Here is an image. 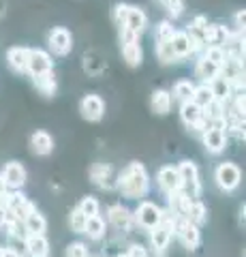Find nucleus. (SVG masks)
I'll list each match as a JSON object with an SVG mask.
<instances>
[{
    "mask_svg": "<svg viewBox=\"0 0 246 257\" xmlns=\"http://www.w3.org/2000/svg\"><path fill=\"white\" fill-rule=\"evenodd\" d=\"M171 240H173V214L169 210H165L163 221L156 227L150 229V248L156 255H163L169 248Z\"/></svg>",
    "mask_w": 246,
    "mask_h": 257,
    "instance_id": "3",
    "label": "nucleus"
},
{
    "mask_svg": "<svg viewBox=\"0 0 246 257\" xmlns=\"http://www.w3.org/2000/svg\"><path fill=\"white\" fill-rule=\"evenodd\" d=\"M7 219V212H5V208H3V204H0V223H3Z\"/></svg>",
    "mask_w": 246,
    "mask_h": 257,
    "instance_id": "45",
    "label": "nucleus"
},
{
    "mask_svg": "<svg viewBox=\"0 0 246 257\" xmlns=\"http://www.w3.org/2000/svg\"><path fill=\"white\" fill-rule=\"evenodd\" d=\"M195 75L201 79V84H210L214 77L220 75V67L214 64L212 60H208L205 56H199V60L195 64Z\"/></svg>",
    "mask_w": 246,
    "mask_h": 257,
    "instance_id": "25",
    "label": "nucleus"
},
{
    "mask_svg": "<svg viewBox=\"0 0 246 257\" xmlns=\"http://www.w3.org/2000/svg\"><path fill=\"white\" fill-rule=\"evenodd\" d=\"M116 189L126 199H141L150 191V176L141 163H129L116 176Z\"/></svg>",
    "mask_w": 246,
    "mask_h": 257,
    "instance_id": "1",
    "label": "nucleus"
},
{
    "mask_svg": "<svg viewBox=\"0 0 246 257\" xmlns=\"http://www.w3.org/2000/svg\"><path fill=\"white\" fill-rule=\"evenodd\" d=\"M47 47L54 56H69L73 50V35L65 26H56L47 35Z\"/></svg>",
    "mask_w": 246,
    "mask_h": 257,
    "instance_id": "10",
    "label": "nucleus"
},
{
    "mask_svg": "<svg viewBox=\"0 0 246 257\" xmlns=\"http://www.w3.org/2000/svg\"><path fill=\"white\" fill-rule=\"evenodd\" d=\"M107 219H109V223H112L118 231H131L133 225H135L133 212L126 206H122V204L109 206L107 208Z\"/></svg>",
    "mask_w": 246,
    "mask_h": 257,
    "instance_id": "15",
    "label": "nucleus"
},
{
    "mask_svg": "<svg viewBox=\"0 0 246 257\" xmlns=\"http://www.w3.org/2000/svg\"><path fill=\"white\" fill-rule=\"evenodd\" d=\"M227 135L225 124H208L201 133V142L210 155H220L227 148Z\"/></svg>",
    "mask_w": 246,
    "mask_h": 257,
    "instance_id": "9",
    "label": "nucleus"
},
{
    "mask_svg": "<svg viewBox=\"0 0 246 257\" xmlns=\"http://www.w3.org/2000/svg\"><path fill=\"white\" fill-rule=\"evenodd\" d=\"M3 180L7 184V189H22L24 184H26L28 180V174H26V167H24L22 163H18V161H9V163L5 165L3 170Z\"/></svg>",
    "mask_w": 246,
    "mask_h": 257,
    "instance_id": "17",
    "label": "nucleus"
},
{
    "mask_svg": "<svg viewBox=\"0 0 246 257\" xmlns=\"http://www.w3.org/2000/svg\"><path fill=\"white\" fill-rule=\"evenodd\" d=\"M0 204H3L5 212L9 219L22 223L24 219L28 216V212L35 210V204L24 195L22 189H15V191H7L3 197H0Z\"/></svg>",
    "mask_w": 246,
    "mask_h": 257,
    "instance_id": "2",
    "label": "nucleus"
},
{
    "mask_svg": "<svg viewBox=\"0 0 246 257\" xmlns=\"http://www.w3.org/2000/svg\"><path fill=\"white\" fill-rule=\"evenodd\" d=\"M7 191H9V189H7V184H5V180H3V174H0V197H3Z\"/></svg>",
    "mask_w": 246,
    "mask_h": 257,
    "instance_id": "43",
    "label": "nucleus"
},
{
    "mask_svg": "<svg viewBox=\"0 0 246 257\" xmlns=\"http://www.w3.org/2000/svg\"><path fill=\"white\" fill-rule=\"evenodd\" d=\"M235 22H237V26H242V24H244V11L235 13Z\"/></svg>",
    "mask_w": 246,
    "mask_h": 257,
    "instance_id": "44",
    "label": "nucleus"
},
{
    "mask_svg": "<svg viewBox=\"0 0 246 257\" xmlns=\"http://www.w3.org/2000/svg\"><path fill=\"white\" fill-rule=\"evenodd\" d=\"M193 90H195V84L190 82V79H180V82L173 84L171 99L178 103H186V101H190V96H193Z\"/></svg>",
    "mask_w": 246,
    "mask_h": 257,
    "instance_id": "30",
    "label": "nucleus"
},
{
    "mask_svg": "<svg viewBox=\"0 0 246 257\" xmlns=\"http://www.w3.org/2000/svg\"><path fill=\"white\" fill-rule=\"evenodd\" d=\"M148 26V15L144 9H139V7H135V5H129V13H126V24H124V28L122 30H129L133 32V35H141V32L146 30Z\"/></svg>",
    "mask_w": 246,
    "mask_h": 257,
    "instance_id": "19",
    "label": "nucleus"
},
{
    "mask_svg": "<svg viewBox=\"0 0 246 257\" xmlns=\"http://www.w3.org/2000/svg\"><path fill=\"white\" fill-rule=\"evenodd\" d=\"M186 219L190 223H195L197 227H201L203 223H208V208H205L203 202H199V199H193V204H190L188 212H186Z\"/></svg>",
    "mask_w": 246,
    "mask_h": 257,
    "instance_id": "31",
    "label": "nucleus"
},
{
    "mask_svg": "<svg viewBox=\"0 0 246 257\" xmlns=\"http://www.w3.org/2000/svg\"><path fill=\"white\" fill-rule=\"evenodd\" d=\"M156 56L163 64H173L178 62L176 54H173V47H171V39H165V41H156Z\"/></svg>",
    "mask_w": 246,
    "mask_h": 257,
    "instance_id": "32",
    "label": "nucleus"
},
{
    "mask_svg": "<svg viewBox=\"0 0 246 257\" xmlns=\"http://www.w3.org/2000/svg\"><path fill=\"white\" fill-rule=\"evenodd\" d=\"M90 180H92V184H97L99 189H105V191L116 189L114 167L107 165V163H94L90 167Z\"/></svg>",
    "mask_w": 246,
    "mask_h": 257,
    "instance_id": "16",
    "label": "nucleus"
},
{
    "mask_svg": "<svg viewBox=\"0 0 246 257\" xmlns=\"http://www.w3.org/2000/svg\"><path fill=\"white\" fill-rule=\"evenodd\" d=\"M173 236L180 240V244L188 248V251H195L201 242V231L195 223H190L186 216H173Z\"/></svg>",
    "mask_w": 246,
    "mask_h": 257,
    "instance_id": "4",
    "label": "nucleus"
},
{
    "mask_svg": "<svg viewBox=\"0 0 246 257\" xmlns=\"http://www.w3.org/2000/svg\"><path fill=\"white\" fill-rule=\"evenodd\" d=\"M86 216L79 208H75L73 212H71V216H69V223H71V229L75 231V234H84V227H86Z\"/></svg>",
    "mask_w": 246,
    "mask_h": 257,
    "instance_id": "36",
    "label": "nucleus"
},
{
    "mask_svg": "<svg viewBox=\"0 0 246 257\" xmlns=\"http://www.w3.org/2000/svg\"><path fill=\"white\" fill-rule=\"evenodd\" d=\"M180 120L188 126V131L195 133H203V128L208 126V120L203 118V107H199L195 101H186L180 103Z\"/></svg>",
    "mask_w": 246,
    "mask_h": 257,
    "instance_id": "8",
    "label": "nucleus"
},
{
    "mask_svg": "<svg viewBox=\"0 0 246 257\" xmlns=\"http://www.w3.org/2000/svg\"><path fill=\"white\" fill-rule=\"evenodd\" d=\"M163 216H165V210L161 206H156L154 202H139V206L135 208V212H133L135 225H139V227H144L148 231L156 227V225L163 221Z\"/></svg>",
    "mask_w": 246,
    "mask_h": 257,
    "instance_id": "7",
    "label": "nucleus"
},
{
    "mask_svg": "<svg viewBox=\"0 0 246 257\" xmlns=\"http://www.w3.org/2000/svg\"><path fill=\"white\" fill-rule=\"evenodd\" d=\"M24 225V231L26 234H45L47 231V219L35 208L33 212H28V216L22 221Z\"/></svg>",
    "mask_w": 246,
    "mask_h": 257,
    "instance_id": "27",
    "label": "nucleus"
},
{
    "mask_svg": "<svg viewBox=\"0 0 246 257\" xmlns=\"http://www.w3.org/2000/svg\"><path fill=\"white\" fill-rule=\"evenodd\" d=\"M210 88L214 92V99H218L223 103H229V99H231V94H233V84L229 82V79H225L223 75L214 77L210 82Z\"/></svg>",
    "mask_w": 246,
    "mask_h": 257,
    "instance_id": "28",
    "label": "nucleus"
},
{
    "mask_svg": "<svg viewBox=\"0 0 246 257\" xmlns=\"http://www.w3.org/2000/svg\"><path fill=\"white\" fill-rule=\"evenodd\" d=\"M33 77V84L43 96H54L58 90L56 77H54V71H47V73H39V75H30Z\"/></svg>",
    "mask_w": 246,
    "mask_h": 257,
    "instance_id": "26",
    "label": "nucleus"
},
{
    "mask_svg": "<svg viewBox=\"0 0 246 257\" xmlns=\"http://www.w3.org/2000/svg\"><path fill=\"white\" fill-rule=\"evenodd\" d=\"M90 257H92V255H90ZM94 257H101V255H94Z\"/></svg>",
    "mask_w": 246,
    "mask_h": 257,
    "instance_id": "48",
    "label": "nucleus"
},
{
    "mask_svg": "<svg viewBox=\"0 0 246 257\" xmlns=\"http://www.w3.org/2000/svg\"><path fill=\"white\" fill-rule=\"evenodd\" d=\"M47 71H54V58L50 52L45 50H30L28 54V67L26 73L30 75H39V73H47Z\"/></svg>",
    "mask_w": 246,
    "mask_h": 257,
    "instance_id": "14",
    "label": "nucleus"
},
{
    "mask_svg": "<svg viewBox=\"0 0 246 257\" xmlns=\"http://www.w3.org/2000/svg\"><path fill=\"white\" fill-rule=\"evenodd\" d=\"M171 47H173V54H176V58L182 60V58H188L193 52V41H190L188 32L186 30H173L171 35Z\"/></svg>",
    "mask_w": 246,
    "mask_h": 257,
    "instance_id": "21",
    "label": "nucleus"
},
{
    "mask_svg": "<svg viewBox=\"0 0 246 257\" xmlns=\"http://www.w3.org/2000/svg\"><path fill=\"white\" fill-rule=\"evenodd\" d=\"M30 150L37 157H47L54 150V138L47 131H35L30 135Z\"/></svg>",
    "mask_w": 246,
    "mask_h": 257,
    "instance_id": "22",
    "label": "nucleus"
},
{
    "mask_svg": "<svg viewBox=\"0 0 246 257\" xmlns=\"http://www.w3.org/2000/svg\"><path fill=\"white\" fill-rule=\"evenodd\" d=\"M178 172H180V178H182V191L186 193L188 197L193 199H199L201 195V180H199V167H197L193 161H180L176 165Z\"/></svg>",
    "mask_w": 246,
    "mask_h": 257,
    "instance_id": "5",
    "label": "nucleus"
},
{
    "mask_svg": "<svg viewBox=\"0 0 246 257\" xmlns=\"http://www.w3.org/2000/svg\"><path fill=\"white\" fill-rule=\"evenodd\" d=\"M3 251H5V246H3V244H0V257H3Z\"/></svg>",
    "mask_w": 246,
    "mask_h": 257,
    "instance_id": "46",
    "label": "nucleus"
},
{
    "mask_svg": "<svg viewBox=\"0 0 246 257\" xmlns=\"http://www.w3.org/2000/svg\"><path fill=\"white\" fill-rule=\"evenodd\" d=\"M79 114H82L84 120H88V122H99L105 116V101L99 94H86L79 101Z\"/></svg>",
    "mask_w": 246,
    "mask_h": 257,
    "instance_id": "12",
    "label": "nucleus"
},
{
    "mask_svg": "<svg viewBox=\"0 0 246 257\" xmlns=\"http://www.w3.org/2000/svg\"><path fill=\"white\" fill-rule=\"evenodd\" d=\"M105 231H107V225L105 221L101 219V214H94V216H88L86 219V227H84V234L88 236L90 240H101V238H105Z\"/></svg>",
    "mask_w": 246,
    "mask_h": 257,
    "instance_id": "29",
    "label": "nucleus"
},
{
    "mask_svg": "<svg viewBox=\"0 0 246 257\" xmlns=\"http://www.w3.org/2000/svg\"><path fill=\"white\" fill-rule=\"evenodd\" d=\"M24 248L30 257H47L50 255V240L45 234H26L24 236Z\"/></svg>",
    "mask_w": 246,
    "mask_h": 257,
    "instance_id": "18",
    "label": "nucleus"
},
{
    "mask_svg": "<svg viewBox=\"0 0 246 257\" xmlns=\"http://www.w3.org/2000/svg\"><path fill=\"white\" fill-rule=\"evenodd\" d=\"M28 54H30V47H11V50L7 52V64L11 67V71H15V73H26Z\"/></svg>",
    "mask_w": 246,
    "mask_h": 257,
    "instance_id": "24",
    "label": "nucleus"
},
{
    "mask_svg": "<svg viewBox=\"0 0 246 257\" xmlns=\"http://www.w3.org/2000/svg\"><path fill=\"white\" fill-rule=\"evenodd\" d=\"M124 257H148V253H146V248H144V246H139V244H131L129 248H126Z\"/></svg>",
    "mask_w": 246,
    "mask_h": 257,
    "instance_id": "41",
    "label": "nucleus"
},
{
    "mask_svg": "<svg viewBox=\"0 0 246 257\" xmlns=\"http://www.w3.org/2000/svg\"><path fill=\"white\" fill-rule=\"evenodd\" d=\"M203 43L227 47V43H231V35H229V30L225 26H220V24H208L203 30Z\"/></svg>",
    "mask_w": 246,
    "mask_h": 257,
    "instance_id": "20",
    "label": "nucleus"
},
{
    "mask_svg": "<svg viewBox=\"0 0 246 257\" xmlns=\"http://www.w3.org/2000/svg\"><path fill=\"white\" fill-rule=\"evenodd\" d=\"M214 180H216V187L220 191L231 193V191H235L237 187H240L242 172H240V167H237L235 163H229V161H225V163L216 165V170H214Z\"/></svg>",
    "mask_w": 246,
    "mask_h": 257,
    "instance_id": "6",
    "label": "nucleus"
},
{
    "mask_svg": "<svg viewBox=\"0 0 246 257\" xmlns=\"http://www.w3.org/2000/svg\"><path fill=\"white\" fill-rule=\"evenodd\" d=\"M126 13H129V5L118 3V5L114 7V22H116L118 30L124 28V24H126Z\"/></svg>",
    "mask_w": 246,
    "mask_h": 257,
    "instance_id": "38",
    "label": "nucleus"
},
{
    "mask_svg": "<svg viewBox=\"0 0 246 257\" xmlns=\"http://www.w3.org/2000/svg\"><path fill=\"white\" fill-rule=\"evenodd\" d=\"M156 184L165 195L169 193H176L182 189V178H180V172L176 165H163L161 170L156 172Z\"/></svg>",
    "mask_w": 246,
    "mask_h": 257,
    "instance_id": "13",
    "label": "nucleus"
},
{
    "mask_svg": "<svg viewBox=\"0 0 246 257\" xmlns=\"http://www.w3.org/2000/svg\"><path fill=\"white\" fill-rule=\"evenodd\" d=\"M65 257H90V248L86 242H71L67 248H65Z\"/></svg>",
    "mask_w": 246,
    "mask_h": 257,
    "instance_id": "37",
    "label": "nucleus"
},
{
    "mask_svg": "<svg viewBox=\"0 0 246 257\" xmlns=\"http://www.w3.org/2000/svg\"><path fill=\"white\" fill-rule=\"evenodd\" d=\"M79 210H82L86 216H94V214H99L101 212V204H99V199L97 197H84L82 202H79Z\"/></svg>",
    "mask_w": 246,
    "mask_h": 257,
    "instance_id": "35",
    "label": "nucleus"
},
{
    "mask_svg": "<svg viewBox=\"0 0 246 257\" xmlns=\"http://www.w3.org/2000/svg\"><path fill=\"white\" fill-rule=\"evenodd\" d=\"M3 257H22V253H20V251H15L13 246H5Z\"/></svg>",
    "mask_w": 246,
    "mask_h": 257,
    "instance_id": "42",
    "label": "nucleus"
},
{
    "mask_svg": "<svg viewBox=\"0 0 246 257\" xmlns=\"http://www.w3.org/2000/svg\"><path fill=\"white\" fill-rule=\"evenodd\" d=\"M173 35V26H171V22H161V24H156V30H154V39L156 41H165V39H171Z\"/></svg>",
    "mask_w": 246,
    "mask_h": 257,
    "instance_id": "39",
    "label": "nucleus"
},
{
    "mask_svg": "<svg viewBox=\"0 0 246 257\" xmlns=\"http://www.w3.org/2000/svg\"><path fill=\"white\" fill-rule=\"evenodd\" d=\"M156 3H161V5H165V3H167V0H156Z\"/></svg>",
    "mask_w": 246,
    "mask_h": 257,
    "instance_id": "47",
    "label": "nucleus"
},
{
    "mask_svg": "<svg viewBox=\"0 0 246 257\" xmlns=\"http://www.w3.org/2000/svg\"><path fill=\"white\" fill-rule=\"evenodd\" d=\"M201 56H205L208 60H212L214 64H218L220 67V64L227 60V47L225 45H205Z\"/></svg>",
    "mask_w": 246,
    "mask_h": 257,
    "instance_id": "34",
    "label": "nucleus"
},
{
    "mask_svg": "<svg viewBox=\"0 0 246 257\" xmlns=\"http://www.w3.org/2000/svg\"><path fill=\"white\" fill-rule=\"evenodd\" d=\"M171 105H173V99H171L169 90L158 88V90H154L152 96H150V107H152L156 116H167L171 111Z\"/></svg>",
    "mask_w": 246,
    "mask_h": 257,
    "instance_id": "23",
    "label": "nucleus"
},
{
    "mask_svg": "<svg viewBox=\"0 0 246 257\" xmlns=\"http://www.w3.org/2000/svg\"><path fill=\"white\" fill-rule=\"evenodd\" d=\"M120 41H122V58L129 67H139L144 62V50L137 41V35H133L129 30H120Z\"/></svg>",
    "mask_w": 246,
    "mask_h": 257,
    "instance_id": "11",
    "label": "nucleus"
},
{
    "mask_svg": "<svg viewBox=\"0 0 246 257\" xmlns=\"http://www.w3.org/2000/svg\"><path fill=\"white\" fill-rule=\"evenodd\" d=\"M190 101H195L199 107H205L210 101H214V92H212L210 84H199V86H195V90H193V96H190Z\"/></svg>",
    "mask_w": 246,
    "mask_h": 257,
    "instance_id": "33",
    "label": "nucleus"
},
{
    "mask_svg": "<svg viewBox=\"0 0 246 257\" xmlns=\"http://www.w3.org/2000/svg\"><path fill=\"white\" fill-rule=\"evenodd\" d=\"M163 7H165V9H167V13L171 15L173 20H176V18H180V15L184 13V9H186L184 0H167V3H165Z\"/></svg>",
    "mask_w": 246,
    "mask_h": 257,
    "instance_id": "40",
    "label": "nucleus"
}]
</instances>
